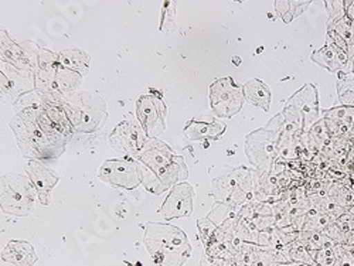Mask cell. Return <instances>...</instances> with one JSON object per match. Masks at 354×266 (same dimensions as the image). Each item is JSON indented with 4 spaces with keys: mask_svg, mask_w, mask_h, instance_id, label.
Wrapping results in <instances>:
<instances>
[{
    "mask_svg": "<svg viewBox=\"0 0 354 266\" xmlns=\"http://www.w3.org/2000/svg\"><path fill=\"white\" fill-rule=\"evenodd\" d=\"M143 243L158 266H183L192 255L187 235L170 224H147Z\"/></svg>",
    "mask_w": 354,
    "mask_h": 266,
    "instance_id": "obj_1",
    "label": "cell"
},
{
    "mask_svg": "<svg viewBox=\"0 0 354 266\" xmlns=\"http://www.w3.org/2000/svg\"><path fill=\"white\" fill-rule=\"evenodd\" d=\"M39 111H24L15 115L10 121L17 144L24 158L30 160H53L60 158L66 149L55 146L40 128L36 113Z\"/></svg>",
    "mask_w": 354,
    "mask_h": 266,
    "instance_id": "obj_2",
    "label": "cell"
},
{
    "mask_svg": "<svg viewBox=\"0 0 354 266\" xmlns=\"http://www.w3.org/2000/svg\"><path fill=\"white\" fill-rule=\"evenodd\" d=\"M282 128L283 116L282 113H278L267 124V126L247 135L245 153L254 169L271 171L272 164L278 159V144Z\"/></svg>",
    "mask_w": 354,
    "mask_h": 266,
    "instance_id": "obj_3",
    "label": "cell"
},
{
    "mask_svg": "<svg viewBox=\"0 0 354 266\" xmlns=\"http://www.w3.org/2000/svg\"><path fill=\"white\" fill-rule=\"evenodd\" d=\"M63 106L77 132H95L106 121V105L95 94L74 93L66 95Z\"/></svg>",
    "mask_w": 354,
    "mask_h": 266,
    "instance_id": "obj_4",
    "label": "cell"
},
{
    "mask_svg": "<svg viewBox=\"0 0 354 266\" xmlns=\"http://www.w3.org/2000/svg\"><path fill=\"white\" fill-rule=\"evenodd\" d=\"M37 191L28 177L9 173L2 177V210L6 214L27 217L33 211Z\"/></svg>",
    "mask_w": 354,
    "mask_h": 266,
    "instance_id": "obj_5",
    "label": "cell"
},
{
    "mask_svg": "<svg viewBox=\"0 0 354 266\" xmlns=\"http://www.w3.org/2000/svg\"><path fill=\"white\" fill-rule=\"evenodd\" d=\"M244 101L243 86L235 84L232 78L216 79L210 86V106L221 120H231L237 115L243 109Z\"/></svg>",
    "mask_w": 354,
    "mask_h": 266,
    "instance_id": "obj_6",
    "label": "cell"
},
{
    "mask_svg": "<svg viewBox=\"0 0 354 266\" xmlns=\"http://www.w3.org/2000/svg\"><path fill=\"white\" fill-rule=\"evenodd\" d=\"M100 179L113 187L132 190L143 182V170L132 158L112 159L101 166Z\"/></svg>",
    "mask_w": 354,
    "mask_h": 266,
    "instance_id": "obj_7",
    "label": "cell"
},
{
    "mask_svg": "<svg viewBox=\"0 0 354 266\" xmlns=\"http://www.w3.org/2000/svg\"><path fill=\"white\" fill-rule=\"evenodd\" d=\"M166 113V105L158 95H143L136 102L138 120L147 137H158L165 132Z\"/></svg>",
    "mask_w": 354,
    "mask_h": 266,
    "instance_id": "obj_8",
    "label": "cell"
},
{
    "mask_svg": "<svg viewBox=\"0 0 354 266\" xmlns=\"http://www.w3.org/2000/svg\"><path fill=\"white\" fill-rule=\"evenodd\" d=\"M146 132L142 125L135 121H124L118 125L109 136L112 149L127 155L128 158H138L143 144L146 143Z\"/></svg>",
    "mask_w": 354,
    "mask_h": 266,
    "instance_id": "obj_9",
    "label": "cell"
},
{
    "mask_svg": "<svg viewBox=\"0 0 354 266\" xmlns=\"http://www.w3.org/2000/svg\"><path fill=\"white\" fill-rule=\"evenodd\" d=\"M286 105L304 116L305 132H309L310 128L320 121V102L315 84L304 85L298 93H295L288 99Z\"/></svg>",
    "mask_w": 354,
    "mask_h": 266,
    "instance_id": "obj_10",
    "label": "cell"
},
{
    "mask_svg": "<svg viewBox=\"0 0 354 266\" xmlns=\"http://www.w3.org/2000/svg\"><path fill=\"white\" fill-rule=\"evenodd\" d=\"M193 200H194V190L190 184L180 183L174 186L160 209V214L163 220L170 221L173 218H182V217L192 216Z\"/></svg>",
    "mask_w": 354,
    "mask_h": 266,
    "instance_id": "obj_11",
    "label": "cell"
},
{
    "mask_svg": "<svg viewBox=\"0 0 354 266\" xmlns=\"http://www.w3.org/2000/svg\"><path fill=\"white\" fill-rule=\"evenodd\" d=\"M32 54L39 55V51H35V53L28 51L24 43L21 44L16 43L9 37L6 28H2V61L3 63L13 66L19 71L35 73L39 60L32 57Z\"/></svg>",
    "mask_w": 354,
    "mask_h": 266,
    "instance_id": "obj_12",
    "label": "cell"
},
{
    "mask_svg": "<svg viewBox=\"0 0 354 266\" xmlns=\"http://www.w3.org/2000/svg\"><path fill=\"white\" fill-rule=\"evenodd\" d=\"M26 173L37 191L39 201L43 205H48L51 202V191L60 182V175L48 169L41 160H28Z\"/></svg>",
    "mask_w": 354,
    "mask_h": 266,
    "instance_id": "obj_13",
    "label": "cell"
},
{
    "mask_svg": "<svg viewBox=\"0 0 354 266\" xmlns=\"http://www.w3.org/2000/svg\"><path fill=\"white\" fill-rule=\"evenodd\" d=\"M174 155L170 147L158 137H147L138 155V162L145 164L155 175L160 174L173 160Z\"/></svg>",
    "mask_w": 354,
    "mask_h": 266,
    "instance_id": "obj_14",
    "label": "cell"
},
{
    "mask_svg": "<svg viewBox=\"0 0 354 266\" xmlns=\"http://www.w3.org/2000/svg\"><path fill=\"white\" fill-rule=\"evenodd\" d=\"M187 175H189V170L185 159L182 156H174L171 163L160 174L155 175L153 183H146V190L152 191L155 194H160L170 187L185 183Z\"/></svg>",
    "mask_w": 354,
    "mask_h": 266,
    "instance_id": "obj_15",
    "label": "cell"
},
{
    "mask_svg": "<svg viewBox=\"0 0 354 266\" xmlns=\"http://www.w3.org/2000/svg\"><path fill=\"white\" fill-rule=\"evenodd\" d=\"M225 132V125L213 116H197L185 126V136L189 140H217Z\"/></svg>",
    "mask_w": 354,
    "mask_h": 266,
    "instance_id": "obj_16",
    "label": "cell"
},
{
    "mask_svg": "<svg viewBox=\"0 0 354 266\" xmlns=\"http://www.w3.org/2000/svg\"><path fill=\"white\" fill-rule=\"evenodd\" d=\"M310 60L319 67L328 70L329 73L346 71V68L350 64L347 53L332 44H326L322 48L313 51V54L310 55Z\"/></svg>",
    "mask_w": 354,
    "mask_h": 266,
    "instance_id": "obj_17",
    "label": "cell"
},
{
    "mask_svg": "<svg viewBox=\"0 0 354 266\" xmlns=\"http://www.w3.org/2000/svg\"><path fill=\"white\" fill-rule=\"evenodd\" d=\"M243 171L244 167H227L221 171L218 177H216L212 183V194L217 202H225L230 200L231 194L239 184Z\"/></svg>",
    "mask_w": 354,
    "mask_h": 266,
    "instance_id": "obj_18",
    "label": "cell"
},
{
    "mask_svg": "<svg viewBox=\"0 0 354 266\" xmlns=\"http://www.w3.org/2000/svg\"><path fill=\"white\" fill-rule=\"evenodd\" d=\"M2 259L15 266H35L37 254L27 241H10L2 251Z\"/></svg>",
    "mask_w": 354,
    "mask_h": 266,
    "instance_id": "obj_19",
    "label": "cell"
},
{
    "mask_svg": "<svg viewBox=\"0 0 354 266\" xmlns=\"http://www.w3.org/2000/svg\"><path fill=\"white\" fill-rule=\"evenodd\" d=\"M255 201V191H254V169L244 167V171L240 177L239 184L235 187L234 193L231 194L230 202L237 210H241V207Z\"/></svg>",
    "mask_w": 354,
    "mask_h": 266,
    "instance_id": "obj_20",
    "label": "cell"
},
{
    "mask_svg": "<svg viewBox=\"0 0 354 266\" xmlns=\"http://www.w3.org/2000/svg\"><path fill=\"white\" fill-rule=\"evenodd\" d=\"M243 91H244V97L245 99L255 105L257 108L262 109L263 112H268L270 106H271V91L268 85L265 84L263 81L254 78L247 81L243 85Z\"/></svg>",
    "mask_w": 354,
    "mask_h": 266,
    "instance_id": "obj_21",
    "label": "cell"
},
{
    "mask_svg": "<svg viewBox=\"0 0 354 266\" xmlns=\"http://www.w3.org/2000/svg\"><path fill=\"white\" fill-rule=\"evenodd\" d=\"M88 63H90V57L81 50H66L58 54V66L80 73L82 77L88 71Z\"/></svg>",
    "mask_w": 354,
    "mask_h": 266,
    "instance_id": "obj_22",
    "label": "cell"
},
{
    "mask_svg": "<svg viewBox=\"0 0 354 266\" xmlns=\"http://www.w3.org/2000/svg\"><path fill=\"white\" fill-rule=\"evenodd\" d=\"M310 0H277L275 12L282 19L283 23H290L293 19L301 16L309 6Z\"/></svg>",
    "mask_w": 354,
    "mask_h": 266,
    "instance_id": "obj_23",
    "label": "cell"
},
{
    "mask_svg": "<svg viewBox=\"0 0 354 266\" xmlns=\"http://www.w3.org/2000/svg\"><path fill=\"white\" fill-rule=\"evenodd\" d=\"M297 241L304 247H306L309 251L329 249L336 245V243L330 240L326 234L317 232V231H301L298 234Z\"/></svg>",
    "mask_w": 354,
    "mask_h": 266,
    "instance_id": "obj_24",
    "label": "cell"
},
{
    "mask_svg": "<svg viewBox=\"0 0 354 266\" xmlns=\"http://www.w3.org/2000/svg\"><path fill=\"white\" fill-rule=\"evenodd\" d=\"M328 30L336 32L344 40L347 46L348 60L353 61L354 60V23L344 16L340 20L328 23Z\"/></svg>",
    "mask_w": 354,
    "mask_h": 266,
    "instance_id": "obj_25",
    "label": "cell"
},
{
    "mask_svg": "<svg viewBox=\"0 0 354 266\" xmlns=\"http://www.w3.org/2000/svg\"><path fill=\"white\" fill-rule=\"evenodd\" d=\"M55 78H57L58 88H60V91H62L63 95L74 94V91L80 86V84L82 81V75L80 73L64 68L62 66H58Z\"/></svg>",
    "mask_w": 354,
    "mask_h": 266,
    "instance_id": "obj_26",
    "label": "cell"
},
{
    "mask_svg": "<svg viewBox=\"0 0 354 266\" xmlns=\"http://www.w3.org/2000/svg\"><path fill=\"white\" fill-rule=\"evenodd\" d=\"M304 229L302 231H317L322 232L324 228L335 222L328 214H324L316 209H312L304 216Z\"/></svg>",
    "mask_w": 354,
    "mask_h": 266,
    "instance_id": "obj_27",
    "label": "cell"
},
{
    "mask_svg": "<svg viewBox=\"0 0 354 266\" xmlns=\"http://www.w3.org/2000/svg\"><path fill=\"white\" fill-rule=\"evenodd\" d=\"M312 139L315 140L317 149H319V153H323L324 151L328 149V147L332 146L333 143V139L330 137V133L328 131V126L326 124H324L323 120H320L317 124H315L310 131H309Z\"/></svg>",
    "mask_w": 354,
    "mask_h": 266,
    "instance_id": "obj_28",
    "label": "cell"
},
{
    "mask_svg": "<svg viewBox=\"0 0 354 266\" xmlns=\"http://www.w3.org/2000/svg\"><path fill=\"white\" fill-rule=\"evenodd\" d=\"M323 120H336L354 126V106H335L322 112Z\"/></svg>",
    "mask_w": 354,
    "mask_h": 266,
    "instance_id": "obj_29",
    "label": "cell"
},
{
    "mask_svg": "<svg viewBox=\"0 0 354 266\" xmlns=\"http://www.w3.org/2000/svg\"><path fill=\"white\" fill-rule=\"evenodd\" d=\"M197 228H198L200 238H201L204 247H207L209 244H212L214 241L217 231H218V225L214 221H212L209 217L200 218L197 222Z\"/></svg>",
    "mask_w": 354,
    "mask_h": 266,
    "instance_id": "obj_30",
    "label": "cell"
},
{
    "mask_svg": "<svg viewBox=\"0 0 354 266\" xmlns=\"http://www.w3.org/2000/svg\"><path fill=\"white\" fill-rule=\"evenodd\" d=\"M290 259L295 263H301V265H306V266H316L309 249L306 247H304L302 244H299L298 241H295L293 244H290Z\"/></svg>",
    "mask_w": 354,
    "mask_h": 266,
    "instance_id": "obj_31",
    "label": "cell"
},
{
    "mask_svg": "<svg viewBox=\"0 0 354 266\" xmlns=\"http://www.w3.org/2000/svg\"><path fill=\"white\" fill-rule=\"evenodd\" d=\"M335 222L343 231V234L346 235L347 240L351 238V236H354V207L346 209V211Z\"/></svg>",
    "mask_w": 354,
    "mask_h": 266,
    "instance_id": "obj_32",
    "label": "cell"
},
{
    "mask_svg": "<svg viewBox=\"0 0 354 266\" xmlns=\"http://www.w3.org/2000/svg\"><path fill=\"white\" fill-rule=\"evenodd\" d=\"M316 266H335L337 262V255L333 248L320 249V251H309Z\"/></svg>",
    "mask_w": 354,
    "mask_h": 266,
    "instance_id": "obj_33",
    "label": "cell"
},
{
    "mask_svg": "<svg viewBox=\"0 0 354 266\" xmlns=\"http://www.w3.org/2000/svg\"><path fill=\"white\" fill-rule=\"evenodd\" d=\"M174 10H176V3L173 2H165L163 3V12H162V21H160V32L166 30H174Z\"/></svg>",
    "mask_w": 354,
    "mask_h": 266,
    "instance_id": "obj_34",
    "label": "cell"
},
{
    "mask_svg": "<svg viewBox=\"0 0 354 266\" xmlns=\"http://www.w3.org/2000/svg\"><path fill=\"white\" fill-rule=\"evenodd\" d=\"M324 6H326L328 15H329L328 23L340 20L342 17L346 16L344 0H326V2H324Z\"/></svg>",
    "mask_w": 354,
    "mask_h": 266,
    "instance_id": "obj_35",
    "label": "cell"
},
{
    "mask_svg": "<svg viewBox=\"0 0 354 266\" xmlns=\"http://www.w3.org/2000/svg\"><path fill=\"white\" fill-rule=\"evenodd\" d=\"M328 44H332V46H335V47L347 53V46H346L344 40L333 30H328Z\"/></svg>",
    "mask_w": 354,
    "mask_h": 266,
    "instance_id": "obj_36",
    "label": "cell"
},
{
    "mask_svg": "<svg viewBox=\"0 0 354 266\" xmlns=\"http://www.w3.org/2000/svg\"><path fill=\"white\" fill-rule=\"evenodd\" d=\"M346 17L354 23V0H344Z\"/></svg>",
    "mask_w": 354,
    "mask_h": 266,
    "instance_id": "obj_37",
    "label": "cell"
},
{
    "mask_svg": "<svg viewBox=\"0 0 354 266\" xmlns=\"http://www.w3.org/2000/svg\"><path fill=\"white\" fill-rule=\"evenodd\" d=\"M240 63H241V58L234 57V66H240Z\"/></svg>",
    "mask_w": 354,
    "mask_h": 266,
    "instance_id": "obj_38",
    "label": "cell"
},
{
    "mask_svg": "<svg viewBox=\"0 0 354 266\" xmlns=\"http://www.w3.org/2000/svg\"><path fill=\"white\" fill-rule=\"evenodd\" d=\"M350 73H351V75H353V78H354V60L350 61Z\"/></svg>",
    "mask_w": 354,
    "mask_h": 266,
    "instance_id": "obj_39",
    "label": "cell"
},
{
    "mask_svg": "<svg viewBox=\"0 0 354 266\" xmlns=\"http://www.w3.org/2000/svg\"><path fill=\"white\" fill-rule=\"evenodd\" d=\"M138 266H142V265H140V263H138Z\"/></svg>",
    "mask_w": 354,
    "mask_h": 266,
    "instance_id": "obj_40",
    "label": "cell"
}]
</instances>
